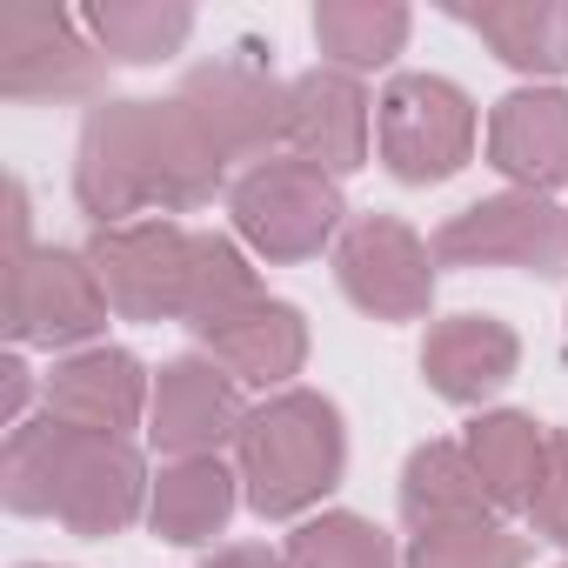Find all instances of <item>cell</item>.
I'll return each mask as SVG.
<instances>
[{
    "instance_id": "6da1fadb",
    "label": "cell",
    "mask_w": 568,
    "mask_h": 568,
    "mask_svg": "<svg viewBox=\"0 0 568 568\" xmlns=\"http://www.w3.org/2000/svg\"><path fill=\"white\" fill-rule=\"evenodd\" d=\"M227 161L194 128L181 101H101L81 128L74 201L94 227H128V214H194L214 201Z\"/></svg>"
},
{
    "instance_id": "4fadbf2b",
    "label": "cell",
    "mask_w": 568,
    "mask_h": 568,
    "mask_svg": "<svg viewBox=\"0 0 568 568\" xmlns=\"http://www.w3.org/2000/svg\"><path fill=\"white\" fill-rule=\"evenodd\" d=\"M194 342L207 348V362H221L234 382H254V388H288L308 362V322L295 302H274L267 288L221 308V315H201L194 322Z\"/></svg>"
},
{
    "instance_id": "52a82bcc",
    "label": "cell",
    "mask_w": 568,
    "mask_h": 568,
    "mask_svg": "<svg viewBox=\"0 0 568 568\" xmlns=\"http://www.w3.org/2000/svg\"><path fill=\"white\" fill-rule=\"evenodd\" d=\"M108 288L74 247H14L8 254V335L21 348H81L108 328Z\"/></svg>"
},
{
    "instance_id": "e0dca14e",
    "label": "cell",
    "mask_w": 568,
    "mask_h": 568,
    "mask_svg": "<svg viewBox=\"0 0 568 568\" xmlns=\"http://www.w3.org/2000/svg\"><path fill=\"white\" fill-rule=\"evenodd\" d=\"M515 368H521V342H515V328L495 322V315H448V322H435L428 342H422V375H428V388H435L442 402H455V408L488 402L495 388H508Z\"/></svg>"
},
{
    "instance_id": "484cf974",
    "label": "cell",
    "mask_w": 568,
    "mask_h": 568,
    "mask_svg": "<svg viewBox=\"0 0 568 568\" xmlns=\"http://www.w3.org/2000/svg\"><path fill=\"white\" fill-rule=\"evenodd\" d=\"M247 295H261L247 254H241L227 234H194V302H187V328H194L201 315H221V308L247 302Z\"/></svg>"
},
{
    "instance_id": "cb8c5ba5",
    "label": "cell",
    "mask_w": 568,
    "mask_h": 568,
    "mask_svg": "<svg viewBox=\"0 0 568 568\" xmlns=\"http://www.w3.org/2000/svg\"><path fill=\"white\" fill-rule=\"evenodd\" d=\"M288 568H402V555L368 515L335 508L288 535Z\"/></svg>"
},
{
    "instance_id": "ba28073f",
    "label": "cell",
    "mask_w": 568,
    "mask_h": 568,
    "mask_svg": "<svg viewBox=\"0 0 568 568\" xmlns=\"http://www.w3.org/2000/svg\"><path fill=\"white\" fill-rule=\"evenodd\" d=\"M335 281L375 322H422L428 302H435V254L408 221L362 214L335 241Z\"/></svg>"
},
{
    "instance_id": "4dcf8cb0",
    "label": "cell",
    "mask_w": 568,
    "mask_h": 568,
    "mask_svg": "<svg viewBox=\"0 0 568 568\" xmlns=\"http://www.w3.org/2000/svg\"><path fill=\"white\" fill-rule=\"evenodd\" d=\"M561 568H568V561H561Z\"/></svg>"
},
{
    "instance_id": "83f0119b",
    "label": "cell",
    "mask_w": 568,
    "mask_h": 568,
    "mask_svg": "<svg viewBox=\"0 0 568 568\" xmlns=\"http://www.w3.org/2000/svg\"><path fill=\"white\" fill-rule=\"evenodd\" d=\"M21 408H28V362L8 355V362H0V422L21 428Z\"/></svg>"
},
{
    "instance_id": "4316f807",
    "label": "cell",
    "mask_w": 568,
    "mask_h": 568,
    "mask_svg": "<svg viewBox=\"0 0 568 568\" xmlns=\"http://www.w3.org/2000/svg\"><path fill=\"white\" fill-rule=\"evenodd\" d=\"M528 521H535L541 541H561V548H568V435H548V462H541Z\"/></svg>"
},
{
    "instance_id": "7c38bea8",
    "label": "cell",
    "mask_w": 568,
    "mask_h": 568,
    "mask_svg": "<svg viewBox=\"0 0 568 568\" xmlns=\"http://www.w3.org/2000/svg\"><path fill=\"white\" fill-rule=\"evenodd\" d=\"M241 388L221 362L181 355L154 375V402H148V435L161 455L194 462V455H221L227 442H241Z\"/></svg>"
},
{
    "instance_id": "44dd1931",
    "label": "cell",
    "mask_w": 568,
    "mask_h": 568,
    "mask_svg": "<svg viewBox=\"0 0 568 568\" xmlns=\"http://www.w3.org/2000/svg\"><path fill=\"white\" fill-rule=\"evenodd\" d=\"M462 21L515 74H568V0H495V8H462Z\"/></svg>"
},
{
    "instance_id": "7402d4cb",
    "label": "cell",
    "mask_w": 568,
    "mask_h": 568,
    "mask_svg": "<svg viewBox=\"0 0 568 568\" xmlns=\"http://www.w3.org/2000/svg\"><path fill=\"white\" fill-rule=\"evenodd\" d=\"M81 28L108 61L148 68V61H168L187 48L194 8H181V0H101V8L81 14Z\"/></svg>"
},
{
    "instance_id": "9c48e42d",
    "label": "cell",
    "mask_w": 568,
    "mask_h": 568,
    "mask_svg": "<svg viewBox=\"0 0 568 568\" xmlns=\"http://www.w3.org/2000/svg\"><path fill=\"white\" fill-rule=\"evenodd\" d=\"M435 261L448 267H528V274H561L568 261V214L548 207V194H488L462 214L442 221Z\"/></svg>"
},
{
    "instance_id": "7a4b0ae2",
    "label": "cell",
    "mask_w": 568,
    "mask_h": 568,
    "mask_svg": "<svg viewBox=\"0 0 568 568\" xmlns=\"http://www.w3.org/2000/svg\"><path fill=\"white\" fill-rule=\"evenodd\" d=\"M148 495L154 488H148L141 448L121 435H88L41 415V422H21L0 448V501L14 515H54L68 535H88V541L134 528Z\"/></svg>"
},
{
    "instance_id": "5bb4252c",
    "label": "cell",
    "mask_w": 568,
    "mask_h": 568,
    "mask_svg": "<svg viewBox=\"0 0 568 568\" xmlns=\"http://www.w3.org/2000/svg\"><path fill=\"white\" fill-rule=\"evenodd\" d=\"M368 88L362 74L342 68H308L302 81H288V148L295 161L322 168V174H355L368 161Z\"/></svg>"
},
{
    "instance_id": "9a60e30c",
    "label": "cell",
    "mask_w": 568,
    "mask_h": 568,
    "mask_svg": "<svg viewBox=\"0 0 568 568\" xmlns=\"http://www.w3.org/2000/svg\"><path fill=\"white\" fill-rule=\"evenodd\" d=\"M488 168L521 194L568 187V88H515L488 114Z\"/></svg>"
},
{
    "instance_id": "3957f363",
    "label": "cell",
    "mask_w": 568,
    "mask_h": 568,
    "mask_svg": "<svg viewBox=\"0 0 568 568\" xmlns=\"http://www.w3.org/2000/svg\"><path fill=\"white\" fill-rule=\"evenodd\" d=\"M241 495L261 521H295L308 515L322 495L342 488V468H348V428H342V408L315 388H281L267 395L261 408H247L241 422Z\"/></svg>"
},
{
    "instance_id": "277c9868",
    "label": "cell",
    "mask_w": 568,
    "mask_h": 568,
    "mask_svg": "<svg viewBox=\"0 0 568 568\" xmlns=\"http://www.w3.org/2000/svg\"><path fill=\"white\" fill-rule=\"evenodd\" d=\"M227 214H234V234L261 261H315L342 234L348 207H342L335 174H322L295 154H274L227 187Z\"/></svg>"
},
{
    "instance_id": "5b68a950",
    "label": "cell",
    "mask_w": 568,
    "mask_h": 568,
    "mask_svg": "<svg viewBox=\"0 0 568 568\" xmlns=\"http://www.w3.org/2000/svg\"><path fill=\"white\" fill-rule=\"evenodd\" d=\"M375 148L402 187H435L475 154V101L448 74H395L375 101Z\"/></svg>"
},
{
    "instance_id": "ac0fdd59",
    "label": "cell",
    "mask_w": 568,
    "mask_h": 568,
    "mask_svg": "<svg viewBox=\"0 0 568 568\" xmlns=\"http://www.w3.org/2000/svg\"><path fill=\"white\" fill-rule=\"evenodd\" d=\"M488 488L468 462L462 442H422L402 468V521L415 535H435V528H462V521H488Z\"/></svg>"
},
{
    "instance_id": "f1b7e54d",
    "label": "cell",
    "mask_w": 568,
    "mask_h": 568,
    "mask_svg": "<svg viewBox=\"0 0 568 568\" xmlns=\"http://www.w3.org/2000/svg\"><path fill=\"white\" fill-rule=\"evenodd\" d=\"M201 568H288V555H267V548H247L241 541V548H214Z\"/></svg>"
},
{
    "instance_id": "f546056e",
    "label": "cell",
    "mask_w": 568,
    "mask_h": 568,
    "mask_svg": "<svg viewBox=\"0 0 568 568\" xmlns=\"http://www.w3.org/2000/svg\"><path fill=\"white\" fill-rule=\"evenodd\" d=\"M21 568H48V561H21Z\"/></svg>"
},
{
    "instance_id": "2e32d148",
    "label": "cell",
    "mask_w": 568,
    "mask_h": 568,
    "mask_svg": "<svg viewBox=\"0 0 568 568\" xmlns=\"http://www.w3.org/2000/svg\"><path fill=\"white\" fill-rule=\"evenodd\" d=\"M148 402H154L148 368L128 348H81L48 382V415L68 428H88V435L128 442V428H141V415H148Z\"/></svg>"
},
{
    "instance_id": "ffe728a7",
    "label": "cell",
    "mask_w": 568,
    "mask_h": 568,
    "mask_svg": "<svg viewBox=\"0 0 568 568\" xmlns=\"http://www.w3.org/2000/svg\"><path fill=\"white\" fill-rule=\"evenodd\" d=\"M462 448H468V462H475L488 501L528 515L535 481H541V462H548V428H541L535 415H521V408H488V415L468 422Z\"/></svg>"
},
{
    "instance_id": "30bf717a",
    "label": "cell",
    "mask_w": 568,
    "mask_h": 568,
    "mask_svg": "<svg viewBox=\"0 0 568 568\" xmlns=\"http://www.w3.org/2000/svg\"><path fill=\"white\" fill-rule=\"evenodd\" d=\"M194 128L214 141L221 161H274V148L288 141V88L254 61H207L181 81L174 94Z\"/></svg>"
},
{
    "instance_id": "603a6c76",
    "label": "cell",
    "mask_w": 568,
    "mask_h": 568,
    "mask_svg": "<svg viewBox=\"0 0 568 568\" xmlns=\"http://www.w3.org/2000/svg\"><path fill=\"white\" fill-rule=\"evenodd\" d=\"M408 28H415V14L402 0H322L315 8V41L342 74L388 68L408 48Z\"/></svg>"
},
{
    "instance_id": "d6986e66",
    "label": "cell",
    "mask_w": 568,
    "mask_h": 568,
    "mask_svg": "<svg viewBox=\"0 0 568 568\" xmlns=\"http://www.w3.org/2000/svg\"><path fill=\"white\" fill-rule=\"evenodd\" d=\"M234 481H241V475H234V468H221V455L168 462V468H161V481H154V495H148V528H154L161 541H181V548L214 541V535L227 528L234 501H241V488H234Z\"/></svg>"
},
{
    "instance_id": "d4e9b609",
    "label": "cell",
    "mask_w": 568,
    "mask_h": 568,
    "mask_svg": "<svg viewBox=\"0 0 568 568\" xmlns=\"http://www.w3.org/2000/svg\"><path fill=\"white\" fill-rule=\"evenodd\" d=\"M402 568H528V535H515L495 515L462 521V528H435V535H415Z\"/></svg>"
},
{
    "instance_id": "8fae6325",
    "label": "cell",
    "mask_w": 568,
    "mask_h": 568,
    "mask_svg": "<svg viewBox=\"0 0 568 568\" xmlns=\"http://www.w3.org/2000/svg\"><path fill=\"white\" fill-rule=\"evenodd\" d=\"M108 74V54L61 8L0 14V94L8 101H81Z\"/></svg>"
},
{
    "instance_id": "8992f818",
    "label": "cell",
    "mask_w": 568,
    "mask_h": 568,
    "mask_svg": "<svg viewBox=\"0 0 568 568\" xmlns=\"http://www.w3.org/2000/svg\"><path fill=\"white\" fill-rule=\"evenodd\" d=\"M88 261L114 315L128 322H187L194 302V227L181 221H128V227H94Z\"/></svg>"
}]
</instances>
